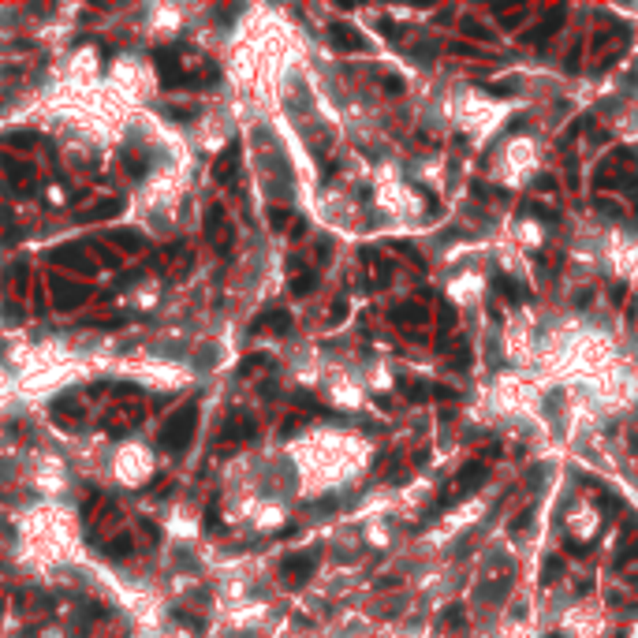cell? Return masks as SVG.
I'll return each mask as SVG.
<instances>
[{
	"instance_id": "obj_16",
	"label": "cell",
	"mask_w": 638,
	"mask_h": 638,
	"mask_svg": "<svg viewBox=\"0 0 638 638\" xmlns=\"http://www.w3.org/2000/svg\"><path fill=\"white\" fill-rule=\"evenodd\" d=\"M116 213H120V198H105L94 213H86V221H105V217H116Z\"/></svg>"
},
{
	"instance_id": "obj_13",
	"label": "cell",
	"mask_w": 638,
	"mask_h": 638,
	"mask_svg": "<svg viewBox=\"0 0 638 638\" xmlns=\"http://www.w3.org/2000/svg\"><path fill=\"white\" fill-rule=\"evenodd\" d=\"M456 329V310H452V302L440 299V318H437V348H445L448 332Z\"/></svg>"
},
{
	"instance_id": "obj_22",
	"label": "cell",
	"mask_w": 638,
	"mask_h": 638,
	"mask_svg": "<svg viewBox=\"0 0 638 638\" xmlns=\"http://www.w3.org/2000/svg\"><path fill=\"white\" fill-rule=\"evenodd\" d=\"M635 556H638V542H631V545H627L620 556H616V567H627V564H631Z\"/></svg>"
},
{
	"instance_id": "obj_12",
	"label": "cell",
	"mask_w": 638,
	"mask_h": 638,
	"mask_svg": "<svg viewBox=\"0 0 638 638\" xmlns=\"http://www.w3.org/2000/svg\"><path fill=\"white\" fill-rule=\"evenodd\" d=\"M4 172L12 176L23 191H34V168L30 165H23V161H15V157H4Z\"/></svg>"
},
{
	"instance_id": "obj_9",
	"label": "cell",
	"mask_w": 638,
	"mask_h": 638,
	"mask_svg": "<svg viewBox=\"0 0 638 638\" xmlns=\"http://www.w3.org/2000/svg\"><path fill=\"white\" fill-rule=\"evenodd\" d=\"M235 168H239V142H232V146L217 157V165H213V179H217V183H228V179L235 176Z\"/></svg>"
},
{
	"instance_id": "obj_25",
	"label": "cell",
	"mask_w": 638,
	"mask_h": 638,
	"mask_svg": "<svg viewBox=\"0 0 638 638\" xmlns=\"http://www.w3.org/2000/svg\"><path fill=\"white\" fill-rule=\"evenodd\" d=\"M381 82H385V90H388V94H399V90H403V79H396V75H385Z\"/></svg>"
},
{
	"instance_id": "obj_20",
	"label": "cell",
	"mask_w": 638,
	"mask_h": 638,
	"mask_svg": "<svg viewBox=\"0 0 638 638\" xmlns=\"http://www.w3.org/2000/svg\"><path fill=\"white\" fill-rule=\"evenodd\" d=\"M269 221H273V228H288V224H295L288 209H273V213H269Z\"/></svg>"
},
{
	"instance_id": "obj_27",
	"label": "cell",
	"mask_w": 638,
	"mask_h": 638,
	"mask_svg": "<svg viewBox=\"0 0 638 638\" xmlns=\"http://www.w3.org/2000/svg\"><path fill=\"white\" fill-rule=\"evenodd\" d=\"M620 507H623V504L616 500V496H604V515H616V512H620Z\"/></svg>"
},
{
	"instance_id": "obj_4",
	"label": "cell",
	"mask_w": 638,
	"mask_h": 638,
	"mask_svg": "<svg viewBox=\"0 0 638 638\" xmlns=\"http://www.w3.org/2000/svg\"><path fill=\"white\" fill-rule=\"evenodd\" d=\"M205 235H209V239L217 243L224 254H228V246H232V232H228V217H224L221 205H209V213H205Z\"/></svg>"
},
{
	"instance_id": "obj_29",
	"label": "cell",
	"mask_w": 638,
	"mask_h": 638,
	"mask_svg": "<svg viewBox=\"0 0 638 638\" xmlns=\"http://www.w3.org/2000/svg\"><path fill=\"white\" fill-rule=\"evenodd\" d=\"M623 291H627L623 284H616V288H612V302H623Z\"/></svg>"
},
{
	"instance_id": "obj_26",
	"label": "cell",
	"mask_w": 638,
	"mask_h": 638,
	"mask_svg": "<svg viewBox=\"0 0 638 638\" xmlns=\"http://www.w3.org/2000/svg\"><path fill=\"white\" fill-rule=\"evenodd\" d=\"M396 251H399V254H403V258H410V262H415V265H422V254H418V251H415V246H407V243H399V246H396Z\"/></svg>"
},
{
	"instance_id": "obj_7",
	"label": "cell",
	"mask_w": 638,
	"mask_h": 638,
	"mask_svg": "<svg viewBox=\"0 0 638 638\" xmlns=\"http://www.w3.org/2000/svg\"><path fill=\"white\" fill-rule=\"evenodd\" d=\"M332 45H336L340 52H366V49H370V41H366L355 27L336 23V27H332Z\"/></svg>"
},
{
	"instance_id": "obj_15",
	"label": "cell",
	"mask_w": 638,
	"mask_h": 638,
	"mask_svg": "<svg viewBox=\"0 0 638 638\" xmlns=\"http://www.w3.org/2000/svg\"><path fill=\"white\" fill-rule=\"evenodd\" d=\"M493 284L507 295V302H523V299H526V288H519L515 280H507L504 273H496V276H493Z\"/></svg>"
},
{
	"instance_id": "obj_18",
	"label": "cell",
	"mask_w": 638,
	"mask_h": 638,
	"mask_svg": "<svg viewBox=\"0 0 638 638\" xmlns=\"http://www.w3.org/2000/svg\"><path fill=\"white\" fill-rule=\"evenodd\" d=\"M459 27H463V34H467V38H478V41H485V38H493V34H489V30H485L482 23H474V19H463V23H459Z\"/></svg>"
},
{
	"instance_id": "obj_5",
	"label": "cell",
	"mask_w": 638,
	"mask_h": 638,
	"mask_svg": "<svg viewBox=\"0 0 638 638\" xmlns=\"http://www.w3.org/2000/svg\"><path fill=\"white\" fill-rule=\"evenodd\" d=\"M284 582H291V586H302L310 575H313V553H299V556H288L284 560Z\"/></svg>"
},
{
	"instance_id": "obj_14",
	"label": "cell",
	"mask_w": 638,
	"mask_h": 638,
	"mask_svg": "<svg viewBox=\"0 0 638 638\" xmlns=\"http://www.w3.org/2000/svg\"><path fill=\"white\" fill-rule=\"evenodd\" d=\"M254 422L251 418H243V415H235V422H228V429H224V440H246V437H254Z\"/></svg>"
},
{
	"instance_id": "obj_11",
	"label": "cell",
	"mask_w": 638,
	"mask_h": 638,
	"mask_svg": "<svg viewBox=\"0 0 638 638\" xmlns=\"http://www.w3.org/2000/svg\"><path fill=\"white\" fill-rule=\"evenodd\" d=\"M392 321H399V325H422V321H429V310L418 306V302H403V306L392 310Z\"/></svg>"
},
{
	"instance_id": "obj_1",
	"label": "cell",
	"mask_w": 638,
	"mask_h": 638,
	"mask_svg": "<svg viewBox=\"0 0 638 638\" xmlns=\"http://www.w3.org/2000/svg\"><path fill=\"white\" fill-rule=\"evenodd\" d=\"M194 429H198V403H187L183 410H176V415L165 422V429H161V448L176 452V456H179V452H187Z\"/></svg>"
},
{
	"instance_id": "obj_10",
	"label": "cell",
	"mask_w": 638,
	"mask_h": 638,
	"mask_svg": "<svg viewBox=\"0 0 638 638\" xmlns=\"http://www.w3.org/2000/svg\"><path fill=\"white\" fill-rule=\"evenodd\" d=\"M265 329L288 332V329H291V313H288V310H269V313H262V318L254 321V332H265Z\"/></svg>"
},
{
	"instance_id": "obj_3",
	"label": "cell",
	"mask_w": 638,
	"mask_h": 638,
	"mask_svg": "<svg viewBox=\"0 0 638 638\" xmlns=\"http://www.w3.org/2000/svg\"><path fill=\"white\" fill-rule=\"evenodd\" d=\"M485 482V463L482 459H470L467 467H463L459 474H456V482L448 485V493L440 496V504H452V500H463V496H470L478 485Z\"/></svg>"
},
{
	"instance_id": "obj_19",
	"label": "cell",
	"mask_w": 638,
	"mask_h": 638,
	"mask_svg": "<svg viewBox=\"0 0 638 638\" xmlns=\"http://www.w3.org/2000/svg\"><path fill=\"white\" fill-rule=\"evenodd\" d=\"M262 366H269V359L265 355H251V359H246L243 366H239V373L246 377V373H254V370H262Z\"/></svg>"
},
{
	"instance_id": "obj_6",
	"label": "cell",
	"mask_w": 638,
	"mask_h": 638,
	"mask_svg": "<svg viewBox=\"0 0 638 638\" xmlns=\"http://www.w3.org/2000/svg\"><path fill=\"white\" fill-rule=\"evenodd\" d=\"M564 19H567V8H553V15H545V23H542V27H534L530 34H523L519 41H523V45H542L545 38H553V34H556Z\"/></svg>"
},
{
	"instance_id": "obj_8",
	"label": "cell",
	"mask_w": 638,
	"mask_h": 638,
	"mask_svg": "<svg viewBox=\"0 0 638 638\" xmlns=\"http://www.w3.org/2000/svg\"><path fill=\"white\" fill-rule=\"evenodd\" d=\"M52 262L68 265V269H75V273H82V276H94L97 273V265L82 251H75V246H64V251H57V254H52Z\"/></svg>"
},
{
	"instance_id": "obj_17",
	"label": "cell",
	"mask_w": 638,
	"mask_h": 638,
	"mask_svg": "<svg viewBox=\"0 0 638 638\" xmlns=\"http://www.w3.org/2000/svg\"><path fill=\"white\" fill-rule=\"evenodd\" d=\"M313 288H318V276L313 273H302V276L291 280V291H295V295H306V291H313Z\"/></svg>"
},
{
	"instance_id": "obj_24",
	"label": "cell",
	"mask_w": 638,
	"mask_h": 638,
	"mask_svg": "<svg viewBox=\"0 0 638 638\" xmlns=\"http://www.w3.org/2000/svg\"><path fill=\"white\" fill-rule=\"evenodd\" d=\"M556 575H560V560H549L545 571H542V582H553Z\"/></svg>"
},
{
	"instance_id": "obj_2",
	"label": "cell",
	"mask_w": 638,
	"mask_h": 638,
	"mask_svg": "<svg viewBox=\"0 0 638 638\" xmlns=\"http://www.w3.org/2000/svg\"><path fill=\"white\" fill-rule=\"evenodd\" d=\"M635 154L631 149H616V154L604 161V165L598 168V187H612V191H638V176H635Z\"/></svg>"
},
{
	"instance_id": "obj_30",
	"label": "cell",
	"mask_w": 638,
	"mask_h": 638,
	"mask_svg": "<svg viewBox=\"0 0 638 638\" xmlns=\"http://www.w3.org/2000/svg\"><path fill=\"white\" fill-rule=\"evenodd\" d=\"M549 638H560V635H549Z\"/></svg>"
},
{
	"instance_id": "obj_21",
	"label": "cell",
	"mask_w": 638,
	"mask_h": 638,
	"mask_svg": "<svg viewBox=\"0 0 638 638\" xmlns=\"http://www.w3.org/2000/svg\"><path fill=\"white\" fill-rule=\"evenodd\" d=\"M109 553H112V556H127V553H131V537L120 534V542H112V545H109Z\"/></svg>"
},
{
	"instance_id": "obj_28",
	"label": "cell",
	"mask_w": 638,
	"mask_h": 638,
	"mask_svg": "<svg viewBox=\"0 0 638 638\" xmlns=\"http://www.w3.org/2000/svg\"><path fill=\"white\" fill-rule=\"evenodd\" d=\"M295 429H302V418H299V415H291V422L284 426V437H291V433H295Z\"/></svg>"
},
{
	"instance_id": "obj_23",
	"label": "cell",
	"mask_w": 638,
	"mask_h": 638,
	"mask_svg": "<svg viewBox=\"0 0 638 638\" xmlns=\"http://www.w3.org/2000/svg\"><path fill=\"white\" fill-rule=\"evenodd\" d=\"M440 620H445V623H463V609H459V604H448Z\"/></svg>"
}]
</instances>
